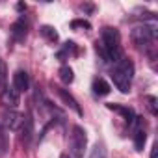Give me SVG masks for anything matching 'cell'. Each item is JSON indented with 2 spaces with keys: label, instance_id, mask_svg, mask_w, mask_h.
Instances as JSON below:
<instances>
[{
  "label": "cell",
  "instance_id": "obj_8",
  "mask_svg": "<svg viewBox=\"0 0 158 158\" xmlns=\"http://www.w3.org/2000/svg\"><path fill=\"white\" fill-rule=\"evenodd\" d=\"M30 88V76L26 71H17L13 74V89H17L19 93L26 91Z\"/></svg>",
  "mask_w": 158,
  "mask_h": 158
},
{
  "label": "cell",
  "instance_id": "obj_3",
  "mask_svg": "<svg viewBox=\"0 0 158 158\" xmlns=\"http://www.w3.org/2000/svg\"><path fill=\"white\" fill-rule=\"evenodd\" d=\"M69 145H71V154L74 158H84V151H86V145H88V136H86V130L80 125L73 127Z\"/></svg>",
  "mask_w": 158,
  "mask_h": 158
},
{
  "label": "cell",
  "instance_id": "obj_14",
  "mask_svg": "<svg viewBox=\"0 0 158 158\" xmlns=\"http://www.w3.org/2000/svg\"><path fill=\"white\" fill-rule=\"evenodd\" d=\"M39 32H41V35H43L47 41H50V43H56V41H58V32H56L52 26H47V24H45V26L39 28Z\"/></svg>",
  "mask_w": 158,
  "mask_h": 158
},
{
  "label": "cell",
  "instance_id": "obj_5",
  "mask_svg": "<svg viewBox=\"0 0 158 158\" xmlns=\"http://www.w3.org/2000/svg\"><path fill=\"white\" fill-rule=\"evenodd\" d=\"M54 91L58 93V97H60V99L63 101V104H65V106H69L71 110H74V112H76L78 115H82V108H80V104H78V101H76V99H74V97H73V95H71V93L67 91V89H63V88H58V86H54Z\"/></svg>",
  "mask_w": 158,
  "mask_h": 158
},
{
  "label": "cell",
  "instance_id": "obj_1",
  "mask_svg": "<svg viewBox=\"0 0 158 158\" xmlns=\"http://www.w3.org/2000/svg\"><path fill=\"white\" fill-rule=\"evenodd\" d=\"M97 52L104 61L115 63L121 58V35L115 28L106 26L101 32V41H97Z\"/></svg>",
  "mask_w": 158,
  "mask_h": 158
},
{
  "label": "cell",
  "instance_id": "obj_7",
  "mask_svg": "<svg viewBox=\"0 0 158 158\" xmlns=\"http://www.w3.org/2000/svg\"><path fill=\"white\" fill-rule=\"evenodd\" d=\"M23 119H24V115H21V114L15 112V110H10V112H6V114L2 115V123H4V127L10 128V130H17V128H21Z\"/></svg>",
  "mask_w": 158,
  "mask_h": 158
},
{
  "label": "cell",
  "instance_id": "obj_21",
  "mask_svg": "<svg viewBox=\"0 0 158 158\" xmlns=\"http://www.w3.org/2000/svg\"><path fill=\"white\" fill-rule=\"evenodd\" d=\"M60 158H69V154H61V156H60Z\"/></svg>",
  "mask_w": 158,
  "mask_h": 158
},
{
  "label": "cell",
  "instance_id": "obj_4",
  "mask_svg": "<svg viewBox=\"0 0 158 158\" xmlns=\"http://www.w3.org/2000/svg\"><path fill=\"white\" fill-rule=\"evenodd\" d=\"M132 41L138 45V47H147L154 41L156 37V26L154 24H139L132 30Z\"/></svg>",
  "mask_w": 158,
  "mask_h": 158
},
{
  "label": "cell",
  "instance_id": "obj_19",
  "mask_svg": "<svg viewBox=\"0 0 158 158\" xmlns=\"http://www.w3.org/2000/svg\"><path fill=\"white\" fill-rule=\"evenodd\" d=\"M4 78H6V65L0 60V82H4Z\"/></svg>",
  "mask_w": 158,
  "mask_h": 158
},
{
  "label": "cell",
  "instance_id": "obj_17",
  "mask_svg": "<svg viewBox=\"0 0 158 158\" xmlns=\"http://www.w3.org/2000/svg\"><path fill=\"white\" fill-rule=\"evenodd\" d=\"M71 28H84V30H89L91 24H89L88 21H73V23H71Z\"/></svg>",
  "mask_w": 158,
  "mask_h": 158
},
{
  "label": "cell",
  "instance_id": "obj_10",
  "mask_svg": "<svg viewBox=\"0 0 158 158\" xmlns=\"http://www.w3.org/2000/svg\"><path fill=\"white\" fill-rule=\"evenodd\" d=\"M108 108H110V110H114V112H117V114H121V115H123V119H125L128 125H132V123L136 121V114H134V110H132V108H128V106L110 102V104H108Z\"/></svg>",
  "mask_w": 158,
  "mask_h": 158
},
{
  "label": "cell",
  "instance_id": "obj_16",
  "mask_svg": "<svg viewBox=\"0 0 158 158\" xmlns=\"http://www.w3.org/2000/svg\"><path fill=\"white\" fill-rule=\"evenodd\" d=\"M145 102H147V108L151 110V114L156 115V114H158V108H156V97L149 95V97H145Z\"/></svg>",
  "mask_w": 158,
  "mask_h": 158
},
{
  "label": "cell",
  "instance_id": "obj_12",
  "mask_svg": "<svg viewBox=\"0 0 158 158\" xmlns=\"http://www.w3.org/2000/svg\"><path fill=\"white\" fill-rule=\"evenodd\" d=\"M110 84L104 80V78H95L93 80V93L97 95V97H104V95H108L110 93Z\"/></svg>",
  "mask_w": 158,
  "mask_h": 158
},
{
  "label": "cell",
  "instance_id": "obj_18",
  "mask_svg": "<svg viewBox=\"0 0 158 158\" xmlns=\"http://www.w3.org/2000/svg\"><path fill=\"white\" fill-rule=\"evenodd\" d=\"M6 152V134H2V130H0V154Z\"/></svg>",
  "mask_w": 158,
  "mask_h": 158
},
{
  "label": "cell",
  "instance_id": "obj_9",
  "mask_svg": "<svg viewBox=\"0 0 158 158\" xmlns=\"http://www.w3.org/2000/svg\"><path fill=\"white\" fill-rule=\"evenodd\" d=\"M26 32H28V24H26V21H24L23 17L17 19V21L11 24V35H13L15 41H23V39L26 37Z\"/></svg>",
  "mask_w": 158,
  "mask_h": 158
},
{
  "label": "cell",
  "instance_id": "obj_13",
  "mask_svg": "<svg viewBox=\"0 0 158 158\" xmlns=\"http://www.w3.org/2000/svg\"><path fill=\"white\" fill-rule=\"evenodd\" d=\"M58 74H60V80H61V82H65V84H71V82L74 80V74H73V69H71L69 65H63V67H60Z\"/></svg>",
  "mask_w": 158,
  "mask_h": 158
},
{
  "label": "cell",
  "instance_id": "obj_20",
  "mask_svg": "<svg viewBox=\"0 0 158 158\" xmlns=\"http://www.w3.org/2000/svg\"><path fill=\"white\" fill-rule=\"evenodd\" d=\"M151 158H156V145L152 147V152H151Z\"/></svg>",
  "mask_w": 158,
  "mask_h": 158
},
{
  "label": "cell",
  "instance_id": "obj_6",
  "mask_svg": "<svg viewBox=\"0 0 158 158\" xmlns=\"http://www.w3.org/2000/svg\"><path fill=\"white\" fill-rule=\"evenodd\" d=\"M0 101H2V104L10 110H15L21 102V97H19V91L13 89V88H6L2 91V95H0Z\"/></svg>",
  "mask_w": 158,
  "mask_h": 158
},
{
  "label": "cell",
  "instance_id": "obj_2",
  "mask_svg": "<svg viewBox=\"0 0 158 158\" xmlns=\"http://www.w3.org/2000/svg\"><path fill=\"white\" fill-rule=\"evenodd\" d=\"M112 78H114V84L121 93H128L130 86H132V78H134V63L130 58H119L114 65L112 71Z\"/></svg>",
  "mask_w": 158,
  "mask_h": 158
},
{
  "label": "cell",
  "instance_id": "obj_15",
  "mask_svg": "<svg viewBox=\"0 0 158 158\" xmlns=\"http://www.w3.org/2000/svg\"><path fill=\"white\" fill-rule=\"evenodd\" d=\"M89 158H108L104 145L102 143H95L93 149H91V152H89Z\"/></svg>",
  "mask_w": 158,
  "mask_h": 158
},
{
  "label": "cell",
  "instance_id": "obj_11",
  "mask_svg": "<svg viewBox=\"0 0 158 158\" xmlns=\"http://www.w3.org/2000/svg\"><path fill=\"white\" fill-rule=\"evenodd\" d=\"M32 134H34V121H32L30 115H26V117L23 119V125H21V139H23L24 143H30Z\"/></svg>",
  "mask_w": 158,
  "mask_h": 158
}]
</instances>
